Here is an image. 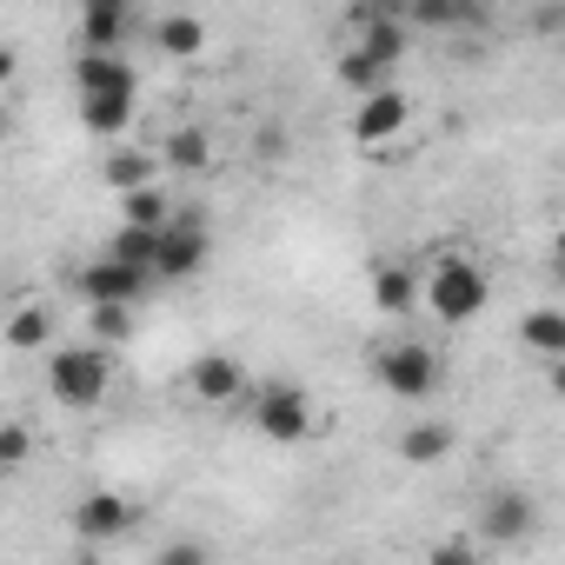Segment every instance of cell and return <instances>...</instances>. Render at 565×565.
Returning a JSON list of instances; mask_svg holds the SVG:
<instances>
[{"label": "cell", "instance_id": "obj_17", "mask_svg": "<svg viewBox=\"0 0 565 565\" xmlns=\"http://www.w3.org/2000/svg\"><path fill=\"white\" fill-rule=\"evenodd\" d=\"M153 47L173 54V61H186V54L206 47V21H200V14H160V21H153Z\"/></svg>", "mask_w": 565, "mask_h": 565}, {"label": "cell", "instance_id": "obj_3", "mask_svg": "<svg viewBox=\"0 0 565 565\" xmlns=\"http://www.w3.org/2000/svg\"><path fill=\"white\" fill-rule=\"evenodd\" d=\"M373 373L393 399H433L439 393V353L426 340H399V347H380L373 353Z\"/></svg>", "mask_w": 565, "mask_h": 565}, {"label": "cell", "instance_id": "obj_21", "mask_svg": "<svg viewBox=\"0 0 565 565\" xmlns=\"http://www.w3.org/2000/svg\"><path fill=\"white\" fill-rule=\"evenodd\" d=\"M519 340H525V353L565 360V313H558V307H532V313L519 320Z\"/></svg>", "mask_w": 565, "mask_h": 565}, {"label": "cell", "instance_id": "obj_8", "mask_svg": "<svg viewBox=\"0 0 565 565\" xmlns=\"http://www.w3.org/2000/svg\"><path fill=\"white\" fill-rule=\"evenodd\" d=\"M206 253H213V239H206V226L193 220V213H180L167 233H160V279H193L200 266H206Z\"/></svg>", "mask_w": 565, "mask_h": 565}, {"label": "cell", "instance_id": "obj_16", "mask_svg": "<svg viewBox=\"0 0 565 565\" xmlns=\"http://www.w3.org/2000/svg\"><path fill=\"white\" fill-rule=\"evenodd\" d=\"M160 160H167L173 173H206V167H213V134H206V127H173V134L160 140Z\"/></svg>", "mask_w": 565, "mask_h": 565}, {"label": "cell", "instance_id": "obj_19", "mask_svg": "<svg viewBox=\"0 0 565 565\" xmlns=\"http://www.w3.org/2000/svg\"><path fill=\"white\" fill-rule=\"evenodd\" d=\"M180 213H173V200H167V186H140V193H127L120 200V226H147V233H167Z\"/></svg>", "mask_w": 565, "mask_h": 565}, {"label": "cell", "instance_id": "obj_24", "mask_svg": "<svg viewBox=\"0 0 565 565\" xmlns=\"http://www.w3.org/2000/svg\"><path fill=\"white\" fill-rule=\"evenodd\" d=\"M28 459H34V426L28 419H8V426H0V466L21 472Z\"/></svg>", "mask_w": 565, "mask_h": 565}, {"label": "cell", "instance_id": "obj_27", "mask_svg": "<svg viewBox=\"0 0 565 565\" xmlns=\"http://www.w3.org/2000/svg\"><path fill=\"white\" fill-rule=\"evenodd\" d=\"M426 565H479V552L466 545V539H446V545H433V558Z\"/></svg>", "mask_w": 565, "mask_h": 565}, {"label": "cell", "instance_id": "obj_26", "mask_svg": "<svg viewBox=\"0 0 565 565\" xmlns=\"http://www.w3.org/2000/svg\"><path fill=\"white\" fill-rule=\"evenodd\" d=\"M87 327H94L100 340H127V333H134V320H127V307H87Z\"/></svg>", "mask_w": 565, "mask_h": 565}, {"label": "cell", "instance_id": "obj_15", "mask_svg": "<svg viewBox=\"0 0 565 565\" xmlns=\"http://www.w3.org/2000/svg\"><path fill=\"white\" fill-rule=\"evenodd\" d=\"M74 87L87 100V94H114V87H140V81L120 54H74Z\"/></svg>", "mask_w": 565, "mask_h": 565}, {"label": "cell", "instance_id": "obj_29", "mask_svg": "<svg viewBox=\"0 0 565 565\" xmlns=\"http://www.w3.org/2000/svg\"><path fill=\"white\" fill-rule=\"evenodd\" d=\"M545 380H552V393L565 399V360H552V373H545Z\"/></svg>", "mask_w": 565, "mask_h": 565}, {"label": "cell", "instance_id": "obj_11", "mask_svg": "<svg viewBox=\"0 0 565 565\" xmlns=\"http://www.w3.org/2000/svg\"><path fill=\"white\" fill-rule=\"evenodd\" d=\"M366 287H373V307H380V313H413V307L426 300V279H419L413 266H399V259H373Z\"/></svg>", "mask_w": 565, "mask_h": 565}, {"label": "cell", "instance_id": "obj_20", "mask_svg": "<svg viewBox=\"0 0 565 565\" xmlns=\"http://www.w3.org/2000/svg\"><path fill=\"white\" fill-rule=\"evenodd\" d=\"M446 452H452V426H439V419H419V426L399 433V459L406 466H439Z\"/></svg>", "mask_w": 565, "mask_h": 565}, {"label": "cell", "instance_id": "obj_1", "mask_svg": "<svg viewBox=\"0 0 565 565\" xmlns=\"http://www.w3.org/2000/svg\"><path fill=\"white\" fill-rule=\"evenodd\" d=\"M486 300H492V279H486V266H479L472 253H439V259L426 266V313H433V320L466 327V320L486 313Z\"/></svg>", "mask_w": 565, "mask_h": 565}, {"label": "cell", "instance_id": "obj_6", "mask_svg": "<svg viewBox=\"0 0 565 565\" xmlns=\"http://www.w3.org/2000/svg\"><path fill=\"white\" fill-rule=\"evenodd\" d=\"M147 279H153V273H134V266H120L114 253H100L94 266H81V294H87V307H134V300L147 294Z\"/></svg>", "mask_w": 565, "mask_h": 565}, {"label": "cell", "instance_id": "obj_18", "mask_svg": "<svg viewBox=\"0 0 565 565\" xmlns=\"http://www.w3.org/2000/svg\"><path fill=\"white\" fill-rule=\"evenodd\" d=\"M333 74H340V87H347V94H360V100H373V94H386V87H393V81H386L393 67H386V61H373V54H360V47H347Z\"/></svg>", "mask_w": 565, "mask_h": 565}, {"label": "cell", "instance_id": "obj_14", "mask_svg": "<svg viewBox=\"0 0 565 565\" xmlns=\"http://www.w3.org/2000/svg\"><path fill=\"white\" fill-rule=\"evenodd\" d=\"M160 153H140V147H114L107 160H100V180L127 200V193H140V186H160V167H153Z\"/></svg>", "mask_w": 565, "mask_h": 565}, {"label": "cell", "instance_id": "obj_2", "mask_svg": "<svg viewBox=\"0 0 565 565\" xmlns=\"http://www.w3.org/2000/svg\"><path fill=\"white\" fill-rule=\"evenodd\" d=\"M47 386H54V399L67 413H94L107 399V386H114V366H107L100 347H54L47 353Z\"/></svg>", "mask_w": 565, "mask_h": 565}, {"label": "cell", "instance_id": "obj_4", "mask_svg": "<svg viewBox=\"0 0 565 565\" xmlns=\"http://www.w3.org/2000/svg\"><path fill=\"white\" fill-rule=\"evenodd\" d=\"M253 426H259L273 446H300V439L313 433V399H307L300 386H287V380H273V386L253 399Z\"/></svg>", "mask_w": 565, "mask_h": 565}, {"label": "cell", "instance_id": "obj_25", "mask_svg": "<svg viewBox=\"0 0 565 565\" xmlns=\"http://www.w3.org/2000/svg\"><path fill=\"white\" fill-rule=\"evenodd\" d=\"M413 21L419 28H459V21H479L472 8H452V0H413Z\"/></svg>", "mask_w": 565, "mask_h": 565}, {"label": "cell", "instance_id": "obj_13", "mask_svg": "<svg viewBox=\"0 0 565 565\" xmlns=\"http://www.w3.org/2000/svg\"><path fill=\"white\" fill-rule=\"evenodd\" d=\"M134 100H140V87L87 94V100H81V127H87V134H100V140H114V134H127V120H134Z\"/></svg>", "mask_w": 565, "mask_h": 565}, {"label": "cell", "instance_id": "obj_22", "mask_svg": "<svg viewBox=\"0 0 565 565\" xmlns=\"http://www.w3.org/2000/svg\"><path fill=\"white\" fill-rule=\"evenodd\" d=\"M107 253H114L120 266H134V273H153V266H160V233H147V226H120V233L107 239Z\"/></svg>", "mask_w": 565, "mask_h": 565}, {"label": "cell", "instance_id": "obj_9", "mask_svg": "<svg viewBox=\"0 0 565 565\" xmlns=\"http://www.w3.org/2000/svg\"><path fill=\"white\" fill-rule=\"evenodd\" d=\"M186 386H193V399L226 406V399H239V393H246V366H239L233 353H200V360L186 366Z\"/></svg>", "mask_w": 565, "mask_h": 565}, {"label": "cell", "instance_id": "obj_12", "mask_svg": "<svg viewBox=\"0 0 565 565\" xmlns=\"http://www.w3.org/2000/svg\"><path fill=\"white\" fill-rule=\"evenodd\" d=\"M134 14H127V0H87L81 8V54H120Z\"/></svg>", "mask_w": 565, "mask_h": 565}, {"label": "cell", "instance_id": "obj_30", "mask_svg": "<svg viewBox=\"0 0 565 565\" xmlns=\"http://www.w3.org/2000/svg\"><path fill=\"white\" fill-rule=\"evenodd\" d=\"M558 266H565V226H558Z\"/></svg>", "mask_w": 565, "mask_h": 565}, {"label": "cell", "instance_id": "obj_7", "mask_svg": "<svg viewBox=\"0 0 565 565\" xmlns=\"http://www.w3.org/2000/svg\"><path fill=\"white\" fill-rule=\"evenodd\" d=\"M406 127H413V100H406L399 87H386V94H373V100L353 107V140H360V147H386V140H399Z\"/></svg>", "mask_w": 565, "mask_h": 565}, {"label": "cell", "instance_id": "obj_23", "mask_svg": "<svg viewBox=\"0 0 565 565\" xmlns=\"http://www.w3.org/2000/svg\"><path fill=\"white\" fill-rule=\"evenodd\" d=\"M8 347L14 353H54V320H47V307H21L14 320H8Z\"/></svg>", "mask_w": 565, "mask_h": 565}, {"label": "cell", "instance_id": "obj_28", "mask_svg": "<svg viewBox=\"0 0 565 565\" xmlns=\"http://www.w3.org/2000/svg\"><path fill=\"white\" fill-rule=\"evenodd\" d=\"M153 565H213V558H206L200 545H186V539H180V545H167V552H160Z\"/></svg>", "mask_w": 565, "mask_h": 565}, {"label": "cell", "instance_id": "obj_10", "mask_svg": "<svg viewBox=\"0 0 565 565\" xmlns=\"http://www.w3.org/2000/svg\"><path fill=\"white\" fill-rule=\"evenodd\" d=\"M127 525H134V505H127L120 492H107V486L74 505V532H81L87 545H107V539H120Z\"/></svg>", "mask_w": 565, "mask_h": 565}, {"label": "cell", "instance_id": "obj_5", "mask_svg": "<svg viewBox=\"0 0 565 565\" xmlns=\"http://www.w3.org/2000/svg\"><path fill=\"white\" fill-rule=\"evenodd\" d=\"M532 532H539V499H532V492H492V499L479 505V539L519 545V539H532Z\"/></svg>", "mask_w": 565, "mask_h": 565}]
</instances>
